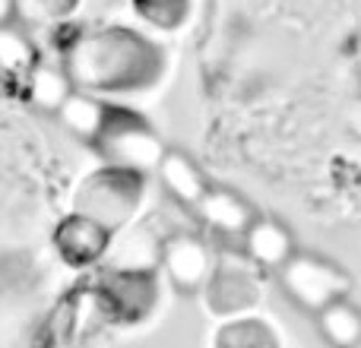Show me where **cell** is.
Here are the masks:
<instances>
[{"label":"cell","mask_w":361,"mask_h":348,"mask_svg":"<svg viewBox=\"0 0 361 348\" xmlns=\"http://www.w3.org/2000/svg\"><path fill=\"white\" fill-rule=\"evenodd\" d=\"M282 273V285L298 304H305L307 311H326L330 304L343 301V294L349 292V279L343 269H336L333 263L320 260L311 254H295Z\"/></svg>","instance_id":"obj_1"},{"label":"cell","mask_w":361,"mask_h":348,"mask_svg":"<svg viewBox=\"0 0 361 348\" xmlns=\"http://www.w3.org/2000/svg\"><path fill=\"white\" fill-rule=\"evenodd\" d=\"M99 143L118 168H133V171H159L165 152H169L159 143L156 133L146 130L137 120H121L118 124L111 118V124H108L105 137Z\"/></svg>","instance_id":"obj_2"},{"label":"cell","mask_w":361,"mask_h":348,"mask_svg":"<svg viewBox=\"0 0 361 348\" xmlns=\"http://www.w3.org/2000/svg\"><path fill=\"white\" fill-rule=\"evenodd\" d=\"M162 263H165L169 279L175 282L178 288H184V292L200 288L206 282V275H209V269H212L209 250H206L197 237H187V235H180V237H175V241L165 244Z\"/></svg>","instance_id":"obj_3"},{"label":"cell","mask_w":361,"mask_h":348,"mask_svg":"<svg viewBox=\"0 0 361 348\" xmlns=\"http://www.w3.org/2000/svg\"><path fill=\"white\" fill-rule=\"evenodd\" d=\"M247 241V250L260 266L267 269H282L288 260L295 256V241L288 235V228L276 218H257L250 225V231L244 235Z\"/></svg>","instance_id":"obj_4"},{"label":"cell","mask_w":361,"mask_h":348,"mask_svg":"<svg viewBox=\"0 0 361 348\" xmlns=\"http://www.w3.org/2000/svg\"><path fill=\"white\" fill-rule=\"evenodd\" d=\"M159 178H162L165 190L187 206H200L203 197L209 193V184H206V174L200 171V165L190 156L175 149L165 152L162 165H159Z\"/></svg>","instance_id":"obj_5"},{"label":"cell","mask_w":361,"mask_h":348,"mask_svg":"<svg viewBox=\"0 0 361 348\" xmlns=\"http://www.w3.org/2000/svg\"><path fill=\"white\" fill-rule=\"evenodd\" d=\"M197 212L203 216L206 225H212V228L222 231V235H247L250 225L257 222L254 212H250V206L244 203L238 193L212 190V187L203 197V203L197 206Z\"/></svg>","instance_id":"obj_6"},{"label":"cell","mask_w":361,"mask_h":348,"mask_svg":"<svg viewBox=\"0 0 361 348\" xmlns=\"http://www.w3.org/2000/svg\"><path fill=\"white\" fill-rule=\"evenodd\" d=\"M61 120L70 133H76V137L102 139L108 130V124H111V111H108L99 99H92V95L73 92L67 105L61 108Z\"/></svg>","instance_id":"obj_7"},{"label":"cell","mask_w":361,"mask_h":348,"mask_svg":"<svg viewBox=\"0 0 361 348\" xmlns=\"http://www.w3.org/2000/svg\"><path fill=\"white\" fill-rule=\"evenodd\" d=\"M25 95L38 111H54L61 114V108L70 101V80L57 67H35L25 76Z\"/></svg>","instance_id":"obj_8"},{"label":"cell","mask_w":361,"mask_h":348,"mask_svg":"<svg viewBox=\"0 0 361 348\" xmlns=\"http://www.w3.org/2000/svg\"><path fill=\"white\" fill-rule=\"evenodd\" d=\"M320 330L336 348H355L361 342V313L349 301H336L320 311Z\"/></svg>","instance_id":"obj_9"},{"label":"cell","mask_w":361,"mask_h":348,"mask_svg":"<svg viewBox=\"0 0 361 348\" xmlns=\"http://www.w3.org/2000/svg\"><path fill=\"white\" fill-rule=\"evenodd\" d=\"M35 48L29 44V38L16 29H0V73L25 80L35 70Z\"/></svg>","instance_id":"obj_10"},{"label":"cell","mask_w":361,"mask_h":348,"mask_svg":"<svg viewBox=\"0 0 361 348\" xmlns=\"http://www.w3.org/2000/svg\"><path fill=\"white\" fill-rule=\"evenodd\" d=\"M10 13H13V0H0V29H6V23H10Z\"/></svg>","instance_id":"obj_11"},{"label":"cell","mask_w":361,"mask_h":348,"mask_svg":"<svg viewBox=\"0 0 361 348\" xmlns=\"http://www.w3.org/2000/svg\"><path fill=\"white\" fill-rule=\"evenodd\" d=\"M355 348H361V342H358V345H355Z\"/></svg>","instance_id":"obj_12"}]
</instances>
